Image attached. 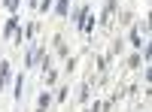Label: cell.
<instances>
[{
  "label": "cell",
  "mask_w": 152,
  "mask_h": 112,
  "mask_svg": "<svg viewBox=\"0 0 152 112\" xmlns=\"http://www.w3.org/2000/svg\"><path fill=\"white\" fill-rule=\"evenodd\" d=\"M55 12H58V15H67V12H70V6H67V0H58V9H55Z\"/></svg>",
  "instance_id": "6da1fadb"
},
{
  "label": "cell",
  "mask_w": 152,
  "mask_h": 112,
  "mask_svg": "<svg viewBox=\"0 0 152 112\" xmlns=\"http://www.w3.org/2000/svg\"><path fill=\"white\" fill-rule=\"evenodd\" d=\"M37 9H43V12H46V9H52V0H43V3L37 6Z\"/></svg>",
  "instance_id": "7a4b0ae2"
}]
</instances>
